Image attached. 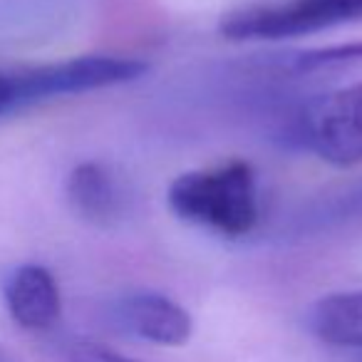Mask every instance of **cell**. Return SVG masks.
Masks as SVG:
<instances>
[{
  "label": "cell",
  "mask_w": 362,
  "mask_h": 362,
  "mask_svg": "<svg viewBox=\"0 0 362 362\" xmlns=\"http://www.w3.org/2000/svg\"><path fill=\"white\" fill-rule=\"evenodd\" d=\"M310 330L335 347L362 350V291L330 293L310 310Z\"/></svg>",
  "instance_id": "obj_9"
},
{
  "label": "cell",
  "mask_w": 362,
  "mask_h": 362,
  "mask_svg": "<svg viewBox=\"0 0 362 362\" xmlns=\"http://www.w3.org/2000/svg\"><path fill=\"white\" fill-rule=\"evenodd\" d=\"M286 139L332 166L362 161V82L305 102L286 127Z\"/></svg>",
  "instance_id": "obj_2"
},
{
  "label": "cell",
  "mask_w": 362,
  "mask_h": 362,
  "mask_svg": "<svg viewBox=\"0 0 362 362\" xmlns=\"http://www.w3.org/2000/svg\"><path fill=\"white\" fill-rule=\"evenodd\" d=\"M67 199L75 214L97 226H110L124 211V194L117 179L97 161L75 166L67 179Z\"/></svg>",
  "instance_id": "obj_7"
},
{
  "label": "cell",
  "mask_w": 362,
  "mask_h": 362,
  "mask_svg": "<svg viewBox=\"0 0 362 362\" xmlns=\"http://www.w3.org/2000/svg\"><path fill=\"white\" fill-rule=\"evenodd\" d=\"M362 218V179L345 187L342 192L330 194L320 202L310 204L303 214H298L293 228L296 233H320L330 231L342 223H352Z\"/></svg>",
  "instance_id": "obj_10"
},
{
  "label": "cell",
  "mask_w": 362,
  "mask_h": 362,
  "mask_svg": "<svg viewBox=\"0 0 362 362\" xmlns=\"http://www.w3.org/2000/svg\"><path fill=\"white\" fill-rule=\"evenodd\" d=\"M65 360L67 362H136L115 350H107V347L97 345V342H85V340L70 342L65 347Z\"/></svg>",
  "instance_id": "obj_11"
},
{
  "label": "cell",
  "mask_w": 362,
  "mask_h": 362,
  "mask_svg": "<svg viewBox=\"0 0 362 362\" xmlns=\"http://www.w3.org/2000/svg\"><path fill=\"white\" fill-rule=\"evenodd\" d=\"M362 62V42H347V45L330 47H310V50H291L281 55H263L251 62L258 75H271L278 80H296V77H310L320 72L347 70Z\"/></svg>",
  "instance_id": "obj_8"
},
{
  "label": "cell",
  "mask_w": 362,
  "mask_h": 362,
  "mask_svg": "<svg viewBox=\"0 0 362 362\" xmlns=\"http://www.w3.org/2000/svg\"><path fill=\"white\" fill-rule=\"evenodd\" d=\"M169 206L176 216L221 236H246L258 223L256 171L248 161L233 159L179 174L169 187Z\"/></svg>",
  "instance_id": "obj_1"
},
{
  "label": "cell",
  "mask_w": 362,
  "mask_h": 362,
  "mask_svg": "<svg viewBox=\"0 0 362 362\" xmlns=\"http://www.w3.org/2000/svg\"><path fill=\"white\" fill-rule=\"evenodd\" d=\"M119 330L156 345H184L192 337L194 320L184 308L161 293L139 291L119 298L112 308Z\"/></svg>",
  "instance_id": "obj_5"
},
{
  "label": "cell",
  "mask_w": 362,
  "mask_h": 362,
  "mask_svg": "<svg viewBox=\"0 0 362 362\" xmlns=\"http://www.w3.org/2000/svg\"><path fill=\"white\" fill-rule=\"evenodd\" d=\"M13 112L11 102V85H8V72H0V115Z\"/></svg>",
  "instance_id": "obj_12"
},
{
  "label": "cell",
  "mask_w": 362,
  "mask_h": 362,
  "mask_svg": "<svg viewBox=\"0 0 362 362\" xmlns=\"http://www.w3.org/2000/svg\"><path fill=\"white\" fill-rule=\"evenodd\" d=\"M149 65L134 57L115 55H85L65 62L30 67V70L8 72L13 110L33 105V102L50 100L62 95H80V92L102 90V87L124 85L139 80Z\"/></svg>",
  "instance_id": "obj_3"
},
{
  "label": "cell",
  "mask_w": 362,
  "mask_h": 362,
  "mask_svg": "<svg viewBox=\"0 0 362 362\" xmlns=\"http://www.w3.org/2000/svg\"><path fill=\"white\" fill-rule=\"evenodd\" d=\"M6 305L13 320L25 330H50L62 313V298L55 276L37 263L16 268L6 281Z\"/></svg>",
  "instance_id": "obj_6"
},
{
  "label": "cell",
  "mask_w": 362,
  "mask_h": 362,
  "mask_svg": "<svg viewBox=\"0 0 362 362\" xmlns=\"http://www.w3.org/2000/svg\"><path fill=\"white\" fill-rule=\"evenodd\" d=\"M362 18V0H276L223 16L221 33L231 40H276Z\"/></svg>",
  "instance_id": "obj_4"
}]
</instances>
